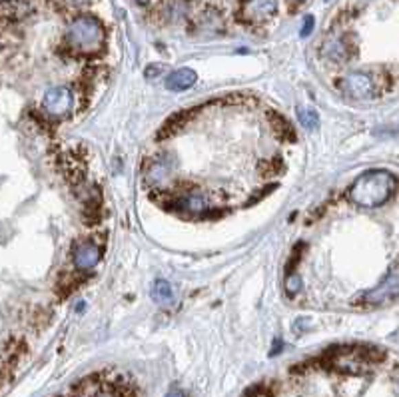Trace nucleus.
Segmentation results:
<instances>
[{
	"label": "nucleus",
	"instance_id": "f257e3e1",
	"mask_svg": "<svg viewBox=\"0 0 399 397\" xmlns=\"http://www.w3.org/2000/svg\"><path fill=\"white\" fill-rule=\"evenodd\" d=\"M396 190V178L385 170H369L361 174L349 188V200L361 208H380Z\"/></svg>",
	"mask_w": 399,
	"mask_h": 397
},
{
	"label": "nucleus",
	"instance_id": "4468645a",
	"mask_svg": "<svg viewBox=\"0 0 399 397\" xmlns=\"http://www.w3.org/2000/svg\"><path fill=\"white\" fill-rule=\"evenodd\" d=\"M24 4H26V0H0V14H4V17L20 14Z\"/></svg>",
	"mask_w": 399,
	"mask_h": 397
},
{
	"label": "nucleus",
	"instance_id": "9d476101",
	"mask_svg": "<svg viewBox=\"0 0 399 397\" xmlns=\"http://www.w3.org/2000/svg\"><path fill=\"white\" fill-rule=\"evenodd\" d=\"M323 57H327L329 60H336V62H340V60L347 57V46H345L343 38H329V40H325Z\"/></svg>",
	"mask_w": 399,
	"mask_h": 397
},
{
	"label": "nucleus",
	"instance_id": "f03ea898",
	"mask_svg": "<svg viewBox=\"0 0 399 397\" xmlns=\"http://www.w3.org/2000/svg\"><path fill=\"white\" fill-rule=\"evenodd\" d=\"M104 42H106L104 26L94 17H78L70 22L66 30V44L78 54H94L102 50Z\"/></svg>",
	"mask_w": 399,
	"mask_h": 397
},
{
	"label": "nucleus",
	"instance_id": "423d86ee",
	"mask_svg": "<svg viewBox=\"0 0 399 397\" xmlns=\"http://www.w3.org/2000/svg\"><path fill=\"white\" fill-rule=\"evenodd\" d=\"M278 2L276 0H244L240 8V17L247 22H266L267 19L276 17Z\"/></svg>",
	"mask_w": 399,
	"mask_h": 397
},
{
	"label": "nucleus",
	"instance_id": "ddd939ff",
	"mask_svg": "<svg viewBox=\"0 0 399 397\" xmlns=\"http://www.w3.org/2000/svg\"><path fill=\"white\" fill-rule=\"evenodd\" d=\"M298 118H300V124L307 128V130H314L318 128L320 124V118H318V112L311 110V108H298Z\"/></svg>",
	"mask_w": 399,
	"mask_h": 397
},
{
	"label": "nucleus",
	"instance_id": "6e6552de",
	"mask_svg": "<svg viewBox=\"0 0 399 397\" xmlns=\"http://www.w3.org/2000/svg\"><path fill=\"white\" fill-rule=\"evenodd\" d=\"M198 76L192 68H180V70H174L168 78H166V88L172 92H182V90H188L196 84Z\"/></svg>",
	"mask_w": 399,
	"mask_h": 397
},
{
	"label": "nucleus",
	"instance_id": "9b49d317",
	"mask_svg": "<svg viewBox=\"0 0 399 397\" xmlns=\"http://www.w3.org/2000/svg\"><path fill=\"white\" fill-rule=\"evenodd\" d=\"M174 289H172V285L166 282V280H158L156 284H154L152 289V300L156 303H162V305H170L174 302Z\"/></svg>",
	"mask_w": 399,
	"mask_h": 397
},
{
	"label": "nucleus",
	"instance_id": "1a4fd4ad",
	"mask_svg": "<svg viewBox=\"0 0 399 397\" xmlns=\"http://www.w3.org/2000/svg\"><path fill=\"white\" fill-rule=\"evenodd\" d=\"M172 210H180V212H190V214H198V212H204L208 208L204 196L200 194H190V196H182L178 198L174 204L170 206Z\"/></svg>",
	"mask_w": 399,
	"mask_h": 397
},
{
	"label": "nucleus",
	"instance_id": "2eb2a0df",
	"mask_svg": "<svg viewBox=\"0 0 399 397\" xmlns=\"http://www.w3.org/2000/svg\"><path fill=\"white\" fill-rule=\"evenodd\" d=\"M300 287H302V278H300L298 274H289L287 280H285V289H287V294H296V292H300Z\"/></svg>",
	"mask_w": 399,
	"mask_h": 397
},
{
	"label": "nucleus",
	"instance_id": "20e7f679",
	"mask_svg": "<svg viewBox=\"0 0 399 397\" xmlns=\"http://www.w3.org/2000/svg\"><path fill=\"white\" fill-rule=\"evenodd\" d=\"M74 106V94L68 86H54L50 88L44 100H42V108L48 116H54V118H62L72 110Z\"/></svg>",
	"mask_w": 399,
	"mask_h": 397
},
{
	"label": "nucleus",
	"instance_id": "f3484780",
	"mask_svg": "<svg viewBox=\"0 0 399 397\" xmlns=\"http://www.w3.org/2000/svg\"><path fill=\"white\" fill-rule=\"evenodd\" d=\"M64 4H68V6H88V4H92L96 0H62Z\"/></svg>",
	"mask_w": 399,
	"mask_h": 397
},
{
	"label": "nucleus",
	"instance_id": "7ed1b4c3",
	"mask_svg": "<svg viewBox=\"0 0 399 397\" xmlns=\"http://www.w3.org/2000/svg\"><path fill=\"white\" fill-rule=\"evenodd\" d=\"M396 300H399V260L389 267L380 284L361 296V303L365 305H385Z\"/></svg>",
	"mask_w": 399,
	"mask_h": 397
},
{
	"label": "nucleus",
	"instance_id": "6ab92c4d",
	"mask_svg": "<svg viewBox=\"0 0 399 397\" xmlns=\"http://www.w3.org/2000/svg\"><path fill=\"white\" fill-rule=\"evenodd\" d=\"M136 2H140V4H148L150 0H136Z\"/></svg>",
	"mask_w": 399,
	"mask_h": 397
},
{
	"label": "nucleus",
	"instance_id": "a211bd4d",
	"mask_svg": "<svg viewBox=\"0 0 399 397\" xmlns=\"http://www.w3.org/2000/svg\"><path fill=\"white\" fill-rule=\"evenodd\" d=\"M160 72H162V66H156V68H148V70H146V76H148V78H152V76H158L160 74Z\"/></svg>",
	"mask_w": 399,
	"mask_h": 397
},
{
	"label": "nucleus",
	"instance_id": "f8f14e48",
	"mask_svg": "<svg viewBox=\"0 0 399 397\" xmlns=\"http://www.w3.org/2000/svg\"><path fill=\"white\" fill-rule=\"evenodd\" d=\"M186 2L184 0H168L164 4V12H166V19L170 20H180L186 14Z\"/></svg>",
	"mask_w": 399,
	"mask_h": 397
},
{
	"label": "nucleus",
	"instance_id": "dca6fc26",
	"mask_svg": "<svg viewBox=\"0 0 399 397\" xmlns=\"http://www.w3.org/2000/svg\"><path fill=\"white\" fill-rule=\"evenodd\" d=\"M311 30H314V19H311V17H305L304 24H302V28H300V37H309Z\"/></svg>",
	"mask_w": 399,
	"mask_h": 397
},
{
	"label": "nucleus",
	"instance_id": "0eeeda50",
	"mask_svg": "<svg viewBox=\"0 0 399 397\" xmlns=\"http://www.w3.org/2000/svg\"><path fill=\"white\" fill-rule=\"evenodd\" d=\"M102 250L94 242H84L74 247V265L76 269H92L100 262Z\"/></svg>",
	"mask_w": 399,
	"mask_h": 397
},
{
	"label": "nucleus",
	"instance_id": "412c9836",
	"mask_svg": "<svg viewBox=\"0 0 399 397\" xmlns=\"http://www.w3.org/2000/svg\"><path fill=\"white\" fill-rule=\"evenodd\" d=\"M398 132H399V130H398Z\"/></svg>",
	"mask_w": 399,
	"mask_h": 397
},
{
	"label": "nucleus",
	"instance_id": "aec40b11",
	"mask_svg": "<svg viewBox=\"0 0 399 397\" xmlns=\"http://www.w3.org/2000/svg\"><path fill=\"white\" fill-rule=\"evenodd\" d=\"M291 2H302V0H291Z\"/></svg>",
	"mask_w": 399,
	"mask_h": 397
},
{
	"label": "nucleus",
	"instance_id": "39448f33",
	"mask_svg": "<svg viewBox=\"0 0 399 397\" xmlns=\"http://www.w3.org/2000/svg\"><path fill=\"white\" fill-rule=\"evenodd\" d=\"M342 92L354 100H369L376 94V86L369 74L363 72H349L342 78Z\"/></svg>",
	"mask_w": 399,
	"mask_h": 397
}]
</instances>
